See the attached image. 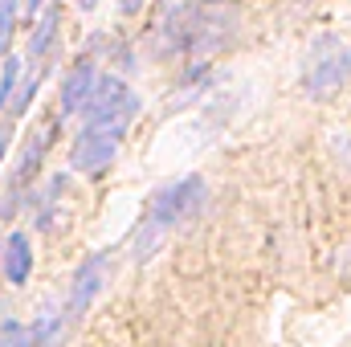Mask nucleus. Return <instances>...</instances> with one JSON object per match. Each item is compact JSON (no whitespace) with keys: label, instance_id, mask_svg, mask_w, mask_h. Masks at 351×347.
Returning <instances> with one entry per match:
<instances>
[{"label":"nucleus","instance_id":"f257e3e1","mask_svg":"<svg viewBox=\"0 0 351 347\" xmlns=\"http://www.w3.org/2000/svg\"><path fill=\"white\" fill-rule=\"evenodd\" d=\"M351 82V45L343 37H315L302 70V90L311 98H331Z\"/></svg>","mask_w":351,"mask_h":347},{"label":"nucleus","instance_id":"f03ea898","mask_svg":"<svg viewBox=\"0 0 351 347\" xmlns=\"http://www.w3.org/2000/svg\"><path fill=\"white\" fill-rule=\"evenodd\" d=\"M204 200H208V188H204L200 176H188L180 184H168V188H160L152 196V225H160V229L188 225L192 217H200Z\"/></svg>","mask_w":351,"mask_h":347},{"label":"nucleus","instance_id":"7ed1b4c3","mask_svg":"<svg viewBox=\"0 0 351 347\" xmlns=\"http://www.w3.org/2000/svg\"><path fill=\"white\" fill-rule=\"evenodd\" d=\"M123 135H127V123H82V135L74 139L70 164L78 172H102L119 156Z\"/></svg>","mask_w":351,"mask_h":347},{"label":"nucleus","instance_id":"20e7f679","mask_svg":"<svg viewBox=\"0 0 351 347\" xmlns=\"http://www.w3.org/2000/svg\"><path fill=\"white\" fill-rule=\"evenodd\" d=\"M135 106L139 102H135V94L123 78H98L82 115H86V123H131Z\"/></svg>","mask_w":351,"mask_h":347},{"label":"nucleus","instance_id":"39448f33","mask_svg":"<svg viewBox=\"0 0 351 347\" xmlns=\"http://www.w3.org/2000/svg\"><path fill=\"white\" fill-rule=\"evenodd\" d=\"M106 270H110V258H106V254H90V258L78 265L74 286H70V298H66V307H62V323H66V327H74V323L90 311V302L102 294Z\"/></svg>","mask_w":351,"mask_h":347},{"label":"nucleus","instance_id":"423d86ee","mask_svg":"<svg viewBox=\"0 0 351 347\" xmlns=\"http://www.w3.org/2000/svg\"><path fill=\"white\" fill-rule=\"evenodd\" d=\"M0 274H4L8 286H25L29 274H33V250H29V237L21 229H12L0 241Z\"/></svg>","mask_w":351,"mask_h":347},{"label":"nucleus","instance_id":"0eeeda50","mask_svg":"<svg viewBox=\"0 0 351 347\" xmlns=\"http://www.w3.org/2000/svg\"><path fill=\"white\" fill-rule=\"evenodd\" d=\"M49 139H53V123L45 127H37L29 139H25V152H21V164H16V176H12V184H8V192H21L33 176H37V168H41V160H45V147H49Z\"/></svg>","mask_w":351,"mask_h":347},{"label":"nucleus","instance_id":"6e6552de","mask_svg":"<svg viewBox=\"0 0 351 347\" xmlns=\"http://www.w3.org/2000/svg\"><path fill=\"white\" fill-rule=\"evenodd\" d=\"M94 82H98L94 62H78V66L66 74V82H62V115H78V110L86 106Z\"/></svg>","mask_w":351,"mask_h":347},{"label":"nucleus","instance_id":"1a4fd4ad","mask_svg":"<svg viewBox=\"0 0 351 347\" xmlns=\"http://www.w3.org/2000/svg\"><path fill=\"white\" fill-rule=\"evenodd\" d=\"M53 33H58V8H49L45 16H37V29H33V37H29V62H33L37 74H41V62H49Z\"/></svg>","mask_w":351,"mask_h":347},{"label":"nucleus","instance_id":"9d476101","mask_svg":"<svg viewBox=\"0 0 351 347\" xmlns=\"http://www.w3.org/2000/svg\"><path fill=\"white\" fill-rule=\"evenodd\" d=\"M0 347H33V331H29L25 323L4 319V323H0Z\"/></svg>","mask_w":351,"mask_h":347},{"label":"nucleus","instance_id":"9b49d317","mask_svg":"<svg viewBox=\"0 0 351 347\" xmlns=\"http://www.w3.org/2000/svg\"><path fill=\"white\" fill-rule=\"evenodd\" d=\"M16 29V0H0V53H8Z\"/></svg>","mask_w":351,"mask_h":347},{"label":"nucleus","instance_id":"f8f14e48","mask_svg":"<svg viewBox=\"0 0 351 347\" xmlns=\"http://www.w3.org/2000/svg\"><path fill=\"white\" fill-rule=\"evenodd\" d=\"M16 74H21V62H16V58H4V74H0V106H4L8 98H12Z\"/></svg>","mask_w":351,"mask_h":347},{"label":"nucleus","instance_id":"ddd939ff","mask_svg":"<svg viewBox=\"0 0 351 347\" xmlns=\"http://www.w3.org/2000/svg\"><path fill=\"white\" fill-rule=\"evenodd\" d=\"M335 156H339V168L351 176V135H339V143H335Z\"/></svg>","mask_w":351,"mask_h":347},{"label":"nucleus","instance_id":"4468645a","mask_svg":"<svg viewBox=\"0 0 351 347\" xmlns=\"http://www.w3.org/2000/svg\"><path fill=\"white\" fill-rule=\"evenodd\" d=\"M8 143H12V115H4V119H0V160H4Z\"/></svg>","mask_w":351,"mask_h":347},{"label":"nucleus","instance_id":"2eb2a0df","mask_svg":"<svg viewBox=\"0 0 351 347\" xmlns=\"http://www.w3.org/2000/svg\"><path fill=\"white\" fill-rule=\"evenodd\" d=\"M143 4H147V0H119V8H123L127 16H135V12H143Z\"/></svg>","mask_w":351,"mask_h":347},{"label":"nucleus","instance_id":"dca6fc26","mask_svg":"<svg viewBox=\"0 0 351 347\" xmlns=\"http://www.w3.org/2000/svg\"><path fill=\"white\" fill-rule=\"evenodd\" d=\"M94 4H98V0H78V8H86V12L94 8Z\"/></svg>","mask_w":351,"mask_h":347},{"label":"nucleus","instance_id":"f3484780","mask_svg":"<svg viewBox=\"0 0 351 347\" xmlns=\"http://www.w3.org/2000/svg\"><path fill=\"white\" fill-rule=\"evenodd\" d=\"M37 4H41V0H29V16H37Z\"/></svg>","mask_w":351,"mask_h":347}]
</instances>
